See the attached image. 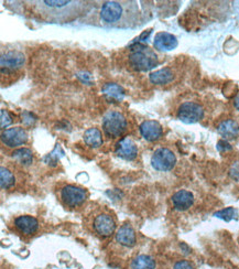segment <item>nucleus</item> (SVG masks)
Listing matches in <instances>:
<instances>
[{
  "label": "nucleus",
  "instance_id": "f257e3e1",
  "mask_svg": "<svg viewBox=\"0 0 239 269\" xmlns=\"http://www.w3.org/2000/svg\"><path fill=\"white\" fill-rule=\"evenodd\" d=\"M33 15L38 19L51 23H66L86 15L94 6L93 1L68 0V1H30Z\"/></svg>",
  "mask_w": 239,
  "mask_h": 269
},
{
  "label": "nucleus",
  "instance_id": "f03ea898",
  "mask_svg": "<svg viewBox=\"0 0 239 269\" xmlns=\"http://www.w3.org/2000/svg\"><path fill=\"white\" fill-rule=\"evenodd\" d=\"M100 20L113 28H132L140 22V10L136 1H105L100 7Z\"/></svg>",
  "mask_w": 239,
  "mask_h": 269
},
{
  "label": "nucleus",
  "instance_id": "7ed1b4c3",
  "mask_svg": "<svg viewBox=\"0 0 239 269\" xmlns=\"http://www.w3.org/2000/svg\"><path fill=\"white\" fill-rule=\"evenodd\" d=\"M129 63L135 70L140 72L150 71L158 65V55L148 45L137 43L130 49Z\"/></svg>",
  "mask_w": 239,
  "mask_h": 269
},
{
  "label": "nucleus",
  "instance_id": "20e7f679",
  "mask_svg": "<svg viewBox=\"0 0 239 269\" xmlns=\"http://www.w3.org/2000/svg\"><path fill=\"white\" fill-rule=\"evenodd\" d=\"M127 118L121 112L109 110L102 117V129L106 136L110 138H117L127 130Z\"/></svg>",
  "mask_w": 239,
  "mask_h": 269
},
{
  "label": "nucleus",
  "instance_id": "39448f33",
  "mask_svg": "<svg viewBox=\"0 0 239 269\" xmlns=\"http://www.w3.org/2000/svg\"><path fill=\"white\" fill-rule=\"evenodd\" d=\"M60 199L64 206L71 208L80 207L87 199V192L80 186H64L60 190Z\"/></svg>",
  "mask_w": 239,
  "mask_h": 269
},
{
  "label": "nucleus",
  "instance_id": "423d86ee",
  "mask_svg": "<svg viewBox=\"0 0 239 269\" xmlns=\"http://www.w3.org/2000/svg\"><path fill=\"white\" fill-rule=\"evenodd\" d=\"M177 164V157L172 150L168 148H159L151 158V165L157 171H170Z\"/></svg>",
  "mask_w": 239,
  "mask_h": 269
},
{
  "label": "nucleus",
  "instance_id": "0eeeda50",
  "mask_svg": "<svg viewBox=\"0 0 239 269\" xmlns=\"http://www.w3.org/2000/svg\"><path fill=\"white\" fill-rule=\"evenodd\" d=\"M203 117V106L196 102H184L178 109V118L185 124H195Z\"/></svg>",
  "mask_w": 239,
  "mask_h": 269
},
{
  "label": "nucleus",
  "instance_id": "6e6552de",
  "mask_svg": "<svg viewBox=\"0 0 239 269\" xmlns=\"http://www.w3.org/2000/svg\"><path fill=\"white\" fill-rule=\"evenodd\" d=\"M25 57L22 52L19 51H9L1 55L0 60V65H1L2 74L5 73H12L20 70L24 65Z\"/></svg>",
  "mask_w": 239,
  "mask_h": 269
},
{
  "label": "nucleus",
  "instance_id": "1a4fd4ad",
  "mask_svg": "<svg viewBox=\"0 0 239 269\" xmlns=\"http://www.w3.org/2000/svg\"><path fill=\"white\" fill-rule=\"evenodd\" d=\"M94 230L102 237H109L115 233L116 229V222L114 217L108 213H100L95 216L93 222Z\"/></svg>",
  "mask_w": 239,
  "mask_h": 269
},
{
  "label": "nucleus",
  "instance_id": "9d476101",
  "mask_svg": "<svg viewBox=\"0 0 239 269\" xmlns=\"http://www.w3.org/2000/svg\"><path fill=\"white\" fill-rule=\"evenodd\" d=\"M1 142L10 148L22 146L28 142V134L22 127L9 128V129L2 131Z\"/></svg>",
  "mask_w": 239,
  "mask_h": 269
},
{
  "label": "nucleus",
  "instance_id": "9b49d317",
  "mask_svg": "<svg viewBox=\"0 0 239 269\" xmlns=\"http://www.w3.org/2000/svg\"><path fill=\"white\" fill-rule=\"evenodd\" d=\"M15 228L23 235H33L39 229V221L31 215L18 216L14 222Z\"/></svg>",
  "mask_w": 239,
  "mask_h": 269
},
{
  "label": "nucleus",
  "instance_id": "f8f14e48",
  "mask_svg": "<svg viewBox=\"0 0 239 269\" xmlns=\"http://www.w3.org/2000/svg\"><path fill=\"white\" fill-rule=\"evenodd\" d=\"M116 155L123 160L131 161L138 155V148L130 138H122L116 145Z\"/></svg>",
  "mask_w": 239,
  "mask_h": 269
},
{
  "label": "nucleus",
  "instance_id": "ddd939ff",
  "mask_svg": "<svg viewBox=\"0 0 239 269\" xmlns=\"http://www.w3.org/2000/svg\"><path fill=\"white\" fill-rule=\"evenodd\" d=\"M140 134L147 142H156L163 135V129L159 123L156 121H146L139 127Z\"/></svg>",
  "mask_w": 239,
  "mask_h": 269
},
{
  "label": "nucleus",
  "instance_id": "4468645a",
  "mask_svg": "<svg viewBox=\"0 0 239 269\" xmlns=\"http://www.w3.org/2000/svg\"><path fill=\"white\" fill-rule=\"evenodd\" d=\"M172 203L178 211H186L194 204V195L187 190H180L173 194Z\"/></svg>",
  "mask_w": 239,
  "mask_h": 269
},
{
  "label": "nucleus",
  "instance_id": "2eb2a0df",
  "mask_svg": "<svg viewBox=\"0 0 239 269\" xmlns=\"http://www.w3.org/2000/svg\"><path fill=\"white\" fill-rule=\"evenodd\" d=\"M153 44L156 49L160 51H171L178 46V39L169 32H159L155 37Z\"/></svg>",
  "mask_w": 239,
  "mask_h": 269
},
{
  "label": "nucleus",
  "instance_id": "dca6fc26",
  "mask_svg": "<svg viewBox=\"0 0 239 269\" xmlns=\"http://www.w3.org/2000/svg\"><path fill=\"white\" fill-rule=\"evenodd\" d=\"M116 241L125 247H132L136 245L137 238L135 229L130 225H123L117 230Z\"/></svg>",
  "mask_w": 239,
  "mask_h": 269
},
{
  "label": "nucleus",
  "instance_id": "f3484780",
  "mask_svg": "<svg viewBox=\"0 0 239 269\" xmlns=\"http://www.w3.org/2000/svg\"><path fill=\"white\" fill-rule=\"evenodd\" d=\"M217 131L225 139H235L239 136V124L234 119H226L219 124Z\"/></svg>",
  "mask_w": 239,
  "mask_h": 269
},
{
  "label": "nucleus",
  "instance_id": "a211bd4d",
  "mask_svg": "<svg viewBox=\"0 0 239 269\" xmlns=\"http://www.w3.org/2000/svg\"><path fill=\"white\" fill-rule=\"evenodd\" d=\"M101 92L109 101L120 102L125 97V89L116 83H107L101 88Z\"/></svg>",
  "mask_w": 239,
  "mask_h": 269
},
{
  "label": "nucleus",
  "instance_id": "6ab92c4d",
  "mask_svg": "<svg viewBox=\"0 0 239 269\" xmlns=\"http://www.w3.org/2000/svg\"><path fill=\"white\" fill-rule=\"evenodd\" d=\"M149 79H150L151 83L156 85H165L172 82L174 79V73L169 67H164V69L153 72L149 76Z\"/></svg>",
  "mask_w": 239,
  "mask_h": 269
},
{
  "label": "nucleus",
  "instance_id": "aec40b11",
  "mask_svg": "<svg viewBox=\"0 0 239 269\" xmlns=\"http://www.w3.org/2000/svg\"><path fill=\"white\" fill-rule=\"evenodd\" d=\"M84 143L91 148H100L102 145V134L98 128H89L84 132Z\"/></svg>",
  "mask_w": 239,
  "mask_h": 269
},
{
  "label": "nucleus",
  "instance_id": "412c9836",
  "mask_svg": "<svg viewBox=\"0 0 239 269\" xmlns=\"http://www.w3.org/2000/svg\"><path fill=\"white\" fill-rule=\"evenodd\" d=\"M131 269H156V262L150 256L139 255L132 260Z\"/></svg>",
  "mask_w": 239,
  "mask_h": 269
},
{
  "label": "nucleus",
  "instance_id": "4be33fe9",
  "mask_svg": "<svg viewBox=\"0 0 239 269\" xmlns=\"http://www.w3.org/2000/svg\"><path fill=\"white\" fill-rule=\"evenodd\" d=\"M12 158L22 166H30L33 162V153L28 148H20L12 152Z\"/></svg>",
  "mask_w": 239,
  "mask_h": 269
},
{
  "label": "nucleus",
  "instance_id": "5701e85b",
  "mask_svg": "<svg viewBox=\"0 0 239 269\" xmlns=\"http://www.w3.org/2000/svg\"><path fill=\"white\" fill-rule=\"evenodd\" d=\"M15 181L16 179L14 173L9 169L1 166V169H0V186H1V189H9L15 185Z\"/></svg>",
  "mask_w": 239,
  "mask_h": 269
},
{
  "label": "nucleus",
  "instance_id": "b1692460",
  "mask_svg": "<svg viewBox=\"0 0 239 269\" xmlns=\"http://www.w3.org/2000/svg\"><path fill=\"white\" fill-rule=\"evenodd\" d=\"M214 216L225 222H230L238 219V211L235 207H226L223 208V210L216 212Z\"/></svg>",
  "mask_w": 239,
  "mask_h": 269
},
{
  "label": "nucleus",
  "instance_id": "393cba45",
  "mask_svg": "<svg viewBox=\"0 0 239 269\" xmlns=\"http://www.w3.org/2000/svg\"><path fill=\"white\" fill-rule=\"evenodd\" d=\"M60 149H61V147H60L59 145H58L57 148H55L54 150H53V152H51L48 157H45V158H44V160H45L46 164H49V165H53V166H54L55 164H57V162L59 161L60 158H61V157L63 156V155H57V153H58V151L60 150Z\"/></svg>",
  "mask_w": 239,
  "mask_h": 269
},
{
  "label": "nucleus",
  "instance_id": "a878e982",
  "mask_svg": "<svg viewBox=\"0 0 239 269\" xmlns=\"http://www.w3.org/2000/svg\"><path fill=\"white\" fill-rule=\"evenodd\" d=\"M1 119H0V123H1V128H6L10 125L12 123V117L11 115L7 112L5 109H1Z\"/></svg>",
  "mask_w": 239,
  "mask_h": 269
},
{
  "label": "nucleus",
  "instance_id": "bb28decb",
  "mask_svg": "<svg viewBox=\"0 0 239 269\" xmlns=\"http://www.w3.org/2000/svg\"><path fill=\"white\" fill-rule=\"evenodd\" d=\"M173 269H195V268L193 266V264L187 262V260H180V262H178L176 265H174Z\"/></svg>",
  "mask_w": 239,
  "mask_h": 269
},
{
  "label": "nucleus",
  "instance_id": "cd10ccee",
  "mask_svg": "<svg viewBox=\"0 0 239 269\" xmlns=\"http://www.w3.org/2000/svg\"><path fill=\"white\" fill-rule=\"evenodd\" d=\"M217 149H219V151L224 152L232 150V147H230V145L226 142V140H220V142L217 144Z\"/></svg>",
  "mask_w": 239,
  "mask_h": 269
},
{
  "label": "nucleus",
  "instance_id": "c85d7f7f",
  "mask_svg": "<svg viewBox=\"0 0 239 269\" xmlns=\"http://www.w3.org/2000/svg\"><path fill=\"white\" fill-rule=\"evenodd\" d=\"M234 105H235V107H236L239 110V94H238V95L236 97H235Z\"/></svg>",
  "mask_w": 239,
  "mask_h": 269
}]
</instances>
